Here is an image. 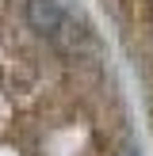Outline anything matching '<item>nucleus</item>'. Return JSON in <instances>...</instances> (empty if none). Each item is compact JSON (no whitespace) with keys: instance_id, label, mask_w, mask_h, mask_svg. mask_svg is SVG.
<instances>
[{"instance_id":"1","label":"nucleus","mask_w":153,"mask_h":156,"mask_svg":"<svg viewBox=\"0 0 153 156\" xmlns=\"http://www.w3.org/2000/svg\"><path fill=\"white\" fill-rule=\"evenodd\" d=\"M27 23L31 30H42V34H54V30L65 27V8L58 0H27Z\"/></svg>"}]
</instances>
